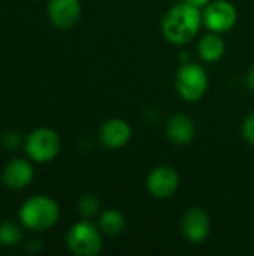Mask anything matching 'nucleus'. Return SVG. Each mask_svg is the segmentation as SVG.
<instances>
[{"instance_id": "nucleus-1", "label": "nucleus", "mask_w": 254, "mask_h": 256, "mask_svg": "<svg viewBox=\"0 0 254 256\" xmlns=\"http://www.w3.org/2000/svg\"><path fill=\"white\" fill-rule=\"evenodd\" d=\"M202 26V9L187 2H180L166 10L162 20V33L169 44L183 46L198 36Z\"/></svg>"}, {"instance_id": "nucleus-18", "label": "nucleus", "mask_w": 254, "mask_h": 256, "mask_svg": "<svg viewBox=\"0 0 254 256\" xmlns=\"http://www.w3.org/2000/svg\"><path fill=\"white\" fill-rule=\"evenodd\" d=\"M0 142H1V147H3L4 150L13 152V150H16V148L19 147V144H21V136H19V134H16V132H13V130H7V132L3 134Z\"/></svg>"}, {"instance_id": "nucleus-17", "label": "nucleus", "mask_w": 254, "mask_h": 256, "mask_svg": "<svg viewBox=\"0 0 254 256\" xmlns=\"http://www.w3.org/2000/svg\"><path fill=\"white\" fill-rule=\"evenodd\" d=\"M241 136L249 146L254 147V111L244 118L241 124Z\"/></svg>"}, {"instance_id": "nucleus-16", "label": "nucleus", "mask_w": 254, "mask_h": 256, "mask_svg": "<svg viewBox=\"0 0 254 256\" xmlns=\"http://www.w3.org/2000/svg\"><path fill=\"white\" fill-rule=\"evenodd\" d=\"M78 213L82 219H93L100 213V201L94 194H85L78 201Z\"/></svg>"}, {"instance_id": "nucleus-19", "label": "nucleus", "mask_w": 254, "mask_h": 256, "mask_svg": "<svg viewBox=\"0 0 254 256\" xmlns=\"http://www.w3.org/2000/svg\"><path fill=\"white\" fill-rule=\"evenodd\" d=\"M43 243L40 242V240H30L28 243H27V250L28 252H33V254H36V252H39L43 246H42Z\"/></svg>"}, {"instance_id": "nucleus-4", "label": "nucleus", "mask_w": 254, "mask_h": 256, "mask_svg": "<svg viewBox=\"0 0 254 256\" xmlns=\"http://www.w3.org/2000/svg\"><path fill=\"white\" fill-rule=\"evenodd\" d=\"M210 76L204 66L187 62L181 63L175 74V90L186 102H199L208 92Z\"/></svg>"}, {"instance_id": "nucleus-8", "label": "nucleus", "mask_w": 254, "mask_h": 256, "mask_svg": "<svg viewBox=\"0 0 254 256\" xmlns=\"http://www.w3.org/2000/svg\"><path fill=\"white\" fill-rule=\"evenodd\" d=\"M211 231V219L205 208L199 206L189 207L181 218V234L192 244L204 243Z\"/></svg>"}, {"instance_id": "nucleus-5", "label": "nucleus", "mask_w": 254, "mask_h": 256, "mask_svg": "<svg viewBox=\"0 0 254 256\" xmlns=\"http://www.w3.org/2000/svg\"><path fill=\"white\" fill-rule=\"evenodd\" d=\"M24 152L33 164H49L61 152V138L51 128H36L24 138Z\"/></svg>"}, {"instance_id": "nucleus-21", "label": "nucleus", "mask_w": 254, "mask_h": 256, "mask_svg": "<svg viewBox=\"0 0 254 256\" xmlns=\"http://www.w3.org/2000/svg\"><path fill=\"white\" fill-rule=\"evenodd\" d=\"M183 2H187V3H190V4H193V6H196V8L204 9L211 0H183Z\"/></svg>"}, {"instance_id": "nucleus-15", "label": "nucleus", "mask_w": 254, "mask_h": 256, "mask_svg": "<svg viewBox=\"0 0 254 256\" xmlns=\"http://www.w3.org/2000/svg\"><path fill=\"white\" fill-rule=\"evenodd\" d=\"M22 242L21 228L9 220L0 222V246L3 248H15Z\"/></svg>"}, {"instance_id": "nucleus-3", "label": "nucleus", "mask_w": 254, "mask_h": 256, "mask_svg": "<svg viewBox=\"0 0 254 256\" xmlns=\"http://www.w3.org/2000/svg\"><path fill=\"white\" fill-rule=\"evenodd\" d=\"M66 246L72 255L96 256L102 252L103 234L90 219H81L69 228Z\"/></svg>"}, {"instance_id": "nucleus-6", "label": "nucleus", "mask_w": 254, "mask_h": 256, "mask_svg": "<svg viewBox=\"0 0 254 256\" xmlns=\"http://www.w3.org/2000/svg\"><path fill=\"white\" fill-rule=\"evenodd\" d=\"M204 26L208 32L228 33L238 22V10L229 0H211L202 9Z\"/></svg>"}, {"instance_id": "nucleus-10", "label": "nucleus", "mask_w": 254, "mask_h": 256, "mask_svg": "<svg viewBox=\"0 0 254 256\" xmlns=\"http://www.w3.org/2000/svg\"><path fill=\"white\" fill-rule=\"evenodd\" d=\"M132 126L124 118H108L99 128V141L106 150H120L132 140Z\"/></svg>"}, {"instance_id": "nucleus-11", "label": "nucleus", "mask_w": 254, "mask_h": 256, "mask_svg": "<svg viewBox=\"0 0 254 256\" xmlns=\"http://www.w3.org/2000/svg\"><path fill=\"white\" fill-rule=\"evenodd\" d=\"M34 178V168L27 158H15L9 160L1 170V182L10 190L25 189Z\"/></svg>"}, {"instance_id": "nucleus-22", "label": "nucleus", "mask_w": 254, "mask_h": 256, "mask_svg": "<svg viewBox=\"0 0 254 256\" xmlns=\"http://www.w3.org/2000/svg\"><path fill=\"white\" fill-rule=\"evenodd\" d=\"M178 58L181 60V63H187V62H192V60H190V56L187 54V51H183V52H181V54L178 56Z\"/></svg>"}, {"instance_id": "nucleus-12", "label": "nucleus", "mask_w": 254, "mask_h": 256, "mask_svg": "<svg viewBox=\"0 0 254 256\" xmlns=\"http://www.w3.org/2000/svg\"><path fill=\"white\" fill-rule=\"evenodd\" d=\"M165 132L171 142L177 146H187L196 136V126L189 116L177 112L168 118L165 124Z\"/></svg>"}, {"instance_id": "nucleus-2", "label": "nucleus", "mask_w": 254, "mask_h": 256, "mask_svg": "<svg viewBox=\"0 0 254 256\" xmlns=\"http://www.w3.org/2000/svg\"><path fill=\"white\" fill-rule=\"evenodd\" d=\"M18 219L22 228L33 232H45L60 220V206L48 195H33L18 208Z\"/></svg>"}, {"instance_id": "nucleus-9", "label": "nucleus", "mask_w": 254, "mask_h": 256, "mask_svg": "<svg viewBox=\"0 0 254 256\" xmlns=\"http://www.w3.org/2000/svg\"><path fill=\"white\" fill-rule=\"evenodd\" d=\"M46 14L55 28L70 30L81 20L82 6L79 0H49Z\"/></svg>"}, {"instance_id": "nucleus-20", "label": "nucleus", "mask_w": 254, "mask_h": 256, "mask_svg": "<svg viewBox=\"0 0 254 256\" xmlns=\"http://www.w3.org/2000/svg\"><path fill=\"white\" fill-rule=\"evenodd\" d=\"M246 86L250 92H254V64L249 69L247 76H246Z\"/></svg>"}, {"instance_id": "nucleus-13", "label": "nucleus", "mask_w": 254, "mask_h": 256, "mask_svg": "<svg viewBox=\"0 0 254 256\" xmlns=\"http://www.w3.org/2000/svg\"><path fill=\"white\" fill-rule=\"evenodd\" d=\"M226 52V42L220 33L208 32L198 42V54L205 63H216L222 60Z\"/></svg>"}, {"instance_id": "nucleus-14", "label": "nucleus", "mask_w": 254, "mask_h": 256, "mask_svg": "<svg viewBox=\"0 0 254 256\" xmlns=\"http://www.w3.org/2000/svg\"><path fill=\"white\" fill-rule=\"evenodd\" d=\"M97 226L105 237H118L126 228V218L117 208H106L97 216Z\"/></svg>"}, {"instance_id": "nucleus-7", "label": "nucleus", "mask_w": 254, "mask_h": 256, "mask_svg": "<svg viewBox=\"0 0 254 256\" xmlns=\"http://www.w3.org/2000/svg\"><path fill=\"white\" fill-rule=\"evenodd\" d=\"M181 184L178 171L169 165H159L153 168L145 180V188L148 194L156 200L171 198Z\"/></svg>"}]
</instances>
